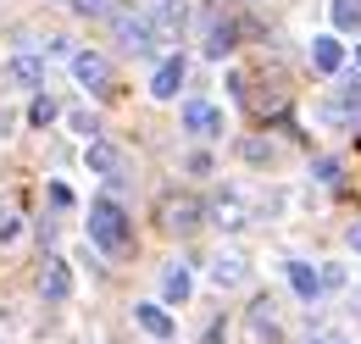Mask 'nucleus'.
Segmentation results:
<instances>
[{
    "mask_svg": "<svg viewBox=\"0 0 361 344\" xmlns=\"http://www.w3.org/2000/svg\"><path fill=\"white\" fill-rule=\"evenodd\" d=\"M90 239H94V250H106V256H128L134 228H128V211H123L111 195H100L90 206Z\"/></svg>",
    "mask_w": 361,
    "mask_h": 344,
    "instance_id": "f257e3e1",
    "label": "nucleus"
},
{
    "mask_svg": "<svg viewBox=\"0 0 361 344\" xmlns=\"http://www.w3.org/2000/svg\"><path fill=\"white\" fill-rule=\"evenodd\" d=\"M111 34H117L123 50H139V56H150V50H156L150 11H139V6H111Z\"/></svg>",
    "mask_w": 361,
    "mask_h": 344,
    "instance_id": "f03ea898",
    "label": "nucleus"
},
{
    "mask_svg": "<svg viewBox=\"0 0 361 344\" xmlns=\"http://www.w3.org/2000/svg\"><path fill=\"white\" fill-rule=\"evenodd\" d=\"M200 222H206V206H200L195 195H167V200H161V228H167L173 239H178V233H195Z\"/></svg>",
    "mask_w": 361,
    "mask_h": 344,
    "instance_id": "7ed1b4c3",
    "label": "nucleus"
},
{
    "mask_svg": "<svg viewBox=\"0 0 361 344\" xmlns=\"http://www.w3.org/2000/svg\"><path fill=\"white\" fill-rule=\"evenodd\" d=\"M73 78L90 89V94H106L111 89V61L100 50H73Z\"/></svg>",
    "mask_w": 361,
    "mask_h": 344,
    "instance_id": "20e7f679",
    "label": "nucleus"
},
{
    "mask_svg": "<svg viewBox=\"0 0 361 344\" xmlns=\"http://www.w3.org/2000/svg\"><path fill=\"white\" fill-rule=\"evenodd\" d=\"M84 167H90L94 178H111V183H117V178L128 172V156H123L111 139H90V150H84Z\"/></svg>",
    "mask_w": 361,
    "mask_h": 344,
    "instance_id": "39448f33",
    "label": "nucleus"
},
{
    "mask_svg": "<svg viewBox=\"0 0 361 344\" xmlns=\"http://www.w3.org/2000/svg\"><path fill=\"white\" fill-rule=\"evenodd\" d=\"M183 128L195 133V139H217L228 123H223V111H217L212 100H189V106H183Z\"/></svg>",
    "mask_w": 361,
    "mask_h": 344,
    "instance_id": "423d86ee",
    "label": "nucleus"
},
{
    "mask_svg": "<svg viewBox=\"0 0 361 344\" xmlns=\"http://www.w3.org/2000/svg\"><path fill=\"white\" fill-rule=\"evenodd\" d=\"M150 28H156V39H183V28H189V0H161V6L150 11Z\"/></svg>",
    "mask_w": 361,
    "mask_h": 344,
    "instance_id": "0eeeda50",
    "label": "nucleus"
},
{
    "mask_svg": "<svg viewBox=\"0 0 361 344\" xmlns=\"http://www.w3.org/2000/svg\"><path fill=\"white\" fill-rule=\"evenodd\" d=\"M39 295H45L50 305H61L67 295H73V266H67L61 256H50L45 266H39Z\"/></svg>",
    "mask_w": 361,
    "mask_h": 344,
    "instance_id": "6e6552de",
    "label": "nucleus"
},
{
    "mask_svg": "<svg viewBox=\"0 0 361 344\" xmlns=\"http://www.w3.org/2000/svg\"><path fill=\"white\" fill-rule=\"evenodd\" d=\"M183 78H189V61H183V56H167V61L150 73V94H156V100H178Z\"/></svg>",
    "mask_w": 361,
    "mask_h": 344,
    "instance_id": "1a4fd4ad",
    "label": "nucleus"
},
{
    "mask_svg": "<svg viewBox=\"0 0 361 344\" xmlns=\"http://www.w3.org/2000/svg\"><path fill=\"white\" fill-rule=\"evenodd\" d=\"M250 278V261L239 256V250H223V256H212V283L217 289H239Z\"/></svg>",
    "mask_w": 361,
    "mask_h": 344,
    "instance_id": "9d476101",
    "label": "nucleus"
},
{
    "mask_svg": "<svg viewBox=\"0 0 361 344\" xmlns=\"http://www.w3.org/2000/svg\"><path fill=\"white\" fill-rule=\"evenodd\" d=\"M206 211H212V222H223V228H245V222H250V206H245V195H239V189L217 195Z\"/></svg>",
    "mask_w": 361,
    "mask_h": 344,
    "instance_id": "9b49d317",
    "label": "nucleus"
},
{
    "mask_svg": "<svg viewBox=\"0 0 361 344\" xmlns=\"http://www.w3.org/2000/svg\"><path fill=\"white\" fill-rule=\"evenodd\" d=\"M189 295H195V272H189L183 261H173V266L161 272V300H167V305H183Z\"/></svg>",
    "mask_w": 361,
    "mask_h": 344,
    "instance_id": "f8f14e48",
    "label": "nucleus"
},
{
    "mask_svg": "<svg viewBox=\"0 0 361 344\" xmlns=\"http://www.w3.org/2000/svg\"><path fill=\"white\" fill-rule=\"evenodd\" d=\"M6 84L39 89V84H45V61H39V56H11V61H6Z\"/></svg>",
    "mask_w": 361,
    "mask_h": 344,
    "instance_id": "ddd939ff",
    "label": "nucleus"
},
{
    "mask_svg": "<svg viewBox=\"0 0 361 344\" xmlns=\"http://www.w3.org/2000/svg\"><path fill=\"white\" fill-rule=\"evenodd\" d=\"M250 328H256V339H262V344H278V339H283V322H278V311H272L267 295H262V300H250Z\"/></svg>",
    "mask_w": 361,
    "mask_h": 344,
    "instance_id": "4468645a",
    "label": "nucleus"
},
{
    "mask_svg": "<svg viewBox=\"0 0 361 344\" xmlns=\"http://www.w3.org/2000/svg\"><path fill=\"white\" fill-rule=\"evenodd\" d=\"M312 67H317V73H328V78H334V73L345 67V44L334 39V34H317V39H312Z\"/></svg>",
    "mask_w": 361,
    "mask_h": 344,
    "instance_id": "2eb2a0df",
    "label": "nucleus"
},
{
    "mask_svg": "<svg viewBox=\"0 0 361 344\" xmlns=\"http://www.w3.org/2000/svg\"><path fill=\"white\" fill-rule=\"evenodd\" d=\"M134 322L150 333V339H161V344L173 339V317H167L161 305H150V300H139V305H134Z\"/></svg>",
    "mask_w": 361,
    "mask_h": 344,
    "instance_id": "dca6fc26",
    "label": "nucleus"
},
{
    "mask_svg": "<svg viewBox=\"0 0 361 344\" xmlns=\"http://www.w3.org/2000/svg\"><path fill=\"white\" fill-rule=\"evenodd\" d=\"M233 44H239V23H228V17H217V23L206 28V56H217V61H223V56L233 50Z\"/></svg>",
    "mask_w": 361,
    "mask_h": 344,
    "instance_id": "f3484780",
    "label": "nucleus"
},
{
    "mask_svg": "<svg viewBox=\"0 0 361 344\" xmlns=\"http://www.w3.org/2000/svg\"><path fill=\"white\" fill-rule=\"evenodd\" d=\"M289 289H295L300 300H317V295H322V278H317L312 261H289Z\"/></svg>",
    "mask_w": 361,
    "mask_h": 344,
    "instance_id": "a211bd4d",
    "label": "nucleus"
},
{
    "mask_svg": "<svg viewBox=\"0 0 361 344\" xmlns=\"http://www.w3.org/2000/svg\"><path fill=\"white\" fill-rule=\"evenodd\" d=\"M56 117H61V106H56L50 94H34V106H28V123H34V128H50Z\"/></svg>",
    "mask_w": 361,
    "mask_h": 344,
    "instance_id": "6ab92c4d",
    "label": "nucleus"
},
{
    "mask_svg": "<svg viewBox=\"0 0 361 344\" xmlns=\"http://www.w3.org/2000/svg\"><path fill=\"white\" fill-rule=\"evenodd\" d=\"M334 28H361V0H334Z\"/></svg>",
    "mask_w": 361,
    "mask_h": 344,
    "instance_id": "aec40b11",
    "label": "nucleus"
},
{
    "mask_svg": "<svg viewBox=\"0 0 361 344\" xmlns=\"http://www.w3.org/2000/svg\"><path fill=\"white\" fill-rule=\"evenodd\" d=\"M239 156L262 167V161H272V145H267V139H245V145H239Z\"/></svg>",
    "mask_w": 361,
    "mask_h": 344,
    "instance_id": "412c9836",
    "label": "nucleus"
},
{
    "mask_svg": "<svg viewBox=\"0 0 361 344\" xmlns=\"http://www.w3.org/2000/svg\"><path fill=\"white\" fill-rule=\"evenodd\" d=\"M17 233H23V216L11 211V206H0V245H11Z\"/></svg>",
    "mask_w": 361,
    "mask_h": 344,
    "instance_id": "4be33fe9",
    "label": "nucleus"
},
{
    "mask_svg": "<svg viewBox=\"0 0 361 344\" xmlns=\"http://www.w3.org/2000/svg\"><path fill=\"white\" fill-rule=\"evenodd\" d=\"M67 123H73V133H84V139H100V128H94L90 111H67Z\"/></svg>",
    "mask_w": 361,
    "mask_h": 344,
    "instance_id": "5701e85b",
    "label": "nucleus"
},
{
    "mask_svg": "<svg viewBox=\"0 0 361 344\" xmlns=\"http://www.w3.org/2000/svg\"><path fill=\"white\" fill-rule=\"evenodd\" d=\"M317 278H322V295H334V289H339V283H345V266H334V261H328V266H322V272H317Z\"/></svg>",
    "mask_w": 361,
    "mask_h": 344,
    "instance_id": "b1692460",
    "label": "nucleus"
},
{
    "mask_svg": "<svg viewBox=\"0 0 361 344\" xmlns=\"http://www.w3.org/2000/svg\"><path fill=\"white\" fill-rule=\"evenodd\" d=\"M73 11H78V17H100V11L111 17V0H73Z\"/></svg>",
    "mask_w": 361,
    "mask_h": 344,
    "instance_id": "393cba45",
    "label": "nucleus"
},
{
    "mask_svg": "<svg viewBox=\"0 0 361 344\" xmlns=\"http://www.w3.org/2000/svg\"><path fill=\"white\" fill-rule=\"evenodd\" d=\"M45 195H50V206H56V211H67V206H73V189H67V183H50Z\"/></svg>",
    "mask_w": 361,
    "mask_h": 344,
    "instance_id": "a878e982",
    "label": "nucleus"
},
{
    "mask_svg": "<svg viewBox=\"0 0 361 344\" xmlns=\"http://www.w3.org/2000/svg\"><path fill=\"white\" fill-rule=\"evenodd\" d=\"M189 172H195V178H206V172H212V156H206V150H195V156H189Z\"/></svg>",
    "mask_w": 361,
    "mask_h": 344,
    "instance_id": "bb28decb",
    "label": "nucleus"
},
{
    "mask_svg": "<svg viewBox=\"0 0 361 344\" xmlns=\"http://www.w3.org/2000/svg\"><path fill=\"white\" fill-rule=\"evenodd\" d=\"M45 56H73V44L61 39V34H50V39H45Z\"/></svg>",
    "mask_w": 361,
    "mask_h": 344,
    "instance_id": "cd10ccee",
    "label": "nucleus"
},
{
    "mask_svg": "<svg viewBox=\"0 0 361 344\" xmlns=\"http://www.w3.org/2000/svg\"><path fill=\"white\" fill-rule=\"evenodd\" d=\"M317 178L322 183H339V161H317Z\"/></svg>",
    "mask_w": 361,
    "mask_h": 344,
    "instance_id": "c85d7f7f",
    "label": "nucleus"
},
{
    "mask_svg": "<svg viewBox=\"0 0 361 344\" xmlns=\"http://www.w3.org/2000/svg\"><path fill=\"white\" fill-rule=\"evenodd\" d=\"M306 344H350V339H345V333H334V328H328V333H312V339H306Z\"/></svg>",
    "mask_w": 361,
    "mask_h": 344,
    "instance_id": "c756f323",
    "label": "nucleus"
},
{
    "mask_svg": "<svg viewBox=\"0 0 361 344\" xmlns=\"http://www.w3.org/2000/svg\"><path fill=\"white\" fill-rule=\"evenodd\" d=\"M350 250L361 256V222H350Z\"/></svg>",
    "mask_w": 361,
    "mask_h": 344,
    "instance_id": "7c9ffc66",
    "label": "nucleus"
},
{
    "mask_svg": "<svg viewBox=\"0 0 361 344\" xmlns=\"http://www.w3.org/2000/svg\"><path fill=\"white\" fill-rule=\"evenodd\" d=\"M356 73H361V44H356Z\"/></svg>",
    "mask_w": 361,
    "mask_h": 344,
    "instance_id": "2f4dec72",
    "label": "nucleus"
}]
</instances>
